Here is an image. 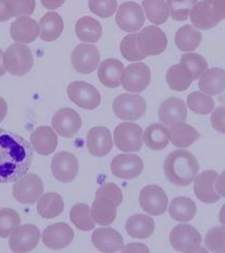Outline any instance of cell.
I'll return each mask as SVG.
<instances>
[{
    "mask_svg": "<svg viewBox=\"0 0 225 253\" xmlns=\"http://www.w3.org/2000/svg\"><path fill=\"white\" fill-rule=\"evenodd\" d=\"M43 184L41 178L30 173L24 175L16 182L13 188L14 197L22 204H33L43 193Z\"/></svg>",
    "mask_w": 225,
    "mask_h": 253,
    "instance_id": "11",
    "label": "cell"
},
{
    "mask_svg": "<svg viewBox=\"0 0 225 253\" xmlns=\"http://www.w3.org/2000/svg\"><path fill=\"white\" fill-rule=\"evenodd\" d=\"M96 195H106L113 199L118 206L123 201V194L122 190L112 183H108L99 187L96 191Z\"/></svg>",
    "mask_w": 225,
    "mask_h": 253,
    "instance_id": "48",
    "label": "cell"
},
{
    "mask_svg": "<svg viewBox=\"0 0 225 253\" xmlns=\"http://www.w3.org/2000/svg\"><path fill=\"white\" fill-rule=\"evenodd\" d=\"M190 19L197 29H212L225 19V0H202L191 10Z\"/></svg>",
    "mask_w": 225,
    "mask_h": 253,
    "instance_id": "3",
    "label": "cell"
},
{
    "mask_svg": "<svg viewBox=\"0 0 225 253\" xmlns=\"http://www.w3.org/2000/svg\"><path fill=\"white\" fill-rule=\"evenodd\" d=\"M159 118L165 126H171L187 120V108L182 99L170 97L162 103L159 109Z\"/></svg>",
    "mask_w": 225,
    "mask_h": 253,
    "instance_id": "24",
    "label": "cell"
},
{
    "mask_svg": "<svg viewBox=\"0 0 225 253\" xmlns=\"http://www.w3.org/2000/svg\"><path fill=\"white\" fill-rule=\"evenodd\" d=\"M122 253H149L148 247L142 243H130L123 247Z\"/></svg>",
    "mask_w": 225,
    "mask_h": 253,
    "instance_id": "50",
    "label": "cell"
},
{
    "mask_svg": "<svg viewBox=\"0 0 225 253\" xmlns=\"http://www.w3.org/2000/svg\"><path fill=\"white\" fill-rule=\"evenodd\" d=\"M125 227L126 232L132 238L146 239L153 234L155 224L151 217L140 213L130 216Z\"/></svg>",
    "mask_w": 225,
    "mask_h": 253,
    "instance_id": "30",
    "label": "cell"
},
{
    "mask_svg": "<svg viewBox=\"0 0 225 253\" xmlns=\"http://www.w3.org/2000/svg\"><path fill=\"white\" fill-rule=\"evenodd\" d=\"M71 102L85 110H94L100 106L101 96L98 90L84 81H73L67 88Z\"/></svg>",
    "mask_w": 225,
    "mask_h": 253,
    "instance_id": "8",
    "label": "cell"
},
{
    "mask_svg": "<svg viewBox=\"0 0 225 253\" xmlns=\"http://www.w3.org/2000/svg\"><path fill=\"white\" fill-rule=\"evenodd\" d=\"M111 171L115 177L124 180H131L138 177L143 171L144 163L136 154H120L112 160Z\"/></svg>",
    "mask_w": 225,
    "mask_h": 253,
    "instance_id": "15",
    "label": "cell"
},
{
    "mask_svg": "<svg viewBox=\"0 0 225 253\" xmlns=\"http://www.w3.org/2000/svg\"><path fill=\"white\" fill-rule=\"evenodd\" d=\"M180 63L185 65L190 71L194 80L201 77L208 67V63L204 57L194 53H187L182 55Z\"/></svg>",
    "mask_w": 225,
    "mask_h": 253,
    "instance_id": "43",
    "label": "cell"
},
{
    "mask_svg": "<svg viewBox=\"0 0 225 253\" xmlns=\"http://www.w3.org/2000/svg\"><path fill=\"white\" fill-rule=\"evenodd\" d=\"M40 231L33 224H25L16 227L12 231L9 246L14 253L29 252L38 244Z\"/></svg>",
    "mask_w": 225,
    "mask_h": 253,
    "instance_id": "13",
    "label": "cell"
},
{
    "mask_svg": "<svg viewBox=\"0 0 225 253\" xmlns=\"http://www.w3.org/2000/svg\"><path fill=\"white\" fill-rule=\"evenodd\" d=\"M211 123L217 132L225 134V105L215 108L211 116Z\"/></svg>",
    "mask_w": 225,
    "mask_h": 253,
    "instance_id": "49",
    "label": "cell"
},
{
    "mask_svg": "<svg viewBox=\"0 0 225 253\" xmlns=\"http://www.w3.org/2000/svg\"><path fill=\"white\" fill-rule=\"evenodd\" d=\"M4 66L11 75L22 76L33 66V54L29 47L21 43L10 45L3 55Z\"/></svg>",
    "mask_w": 225,
    "mask_h": 253,
    "instance_id": "4",
    "label": "cell"
},
{
    "mask_svg": "<svg viewBox=\"0 0 225 253\" xmlns=\"http://www.w3.org/2000/svg\"><path fill=\"white\" fill-rule=\"evenodd\" d=\"M71 221L80 230L90 231L95 227V222L90 214V207L84 203L73 205L69 212Z\"/></svg>",
    "mask_w": 225,
    "mask_h": 253,
    "instance_id": "39",
    "label": "cell"
},
{
    "mask_svg": "<svg viewBox=\"0 0 225 253\" xmlns=\"http://www.w3.org/2000/svg\"><path fill=\"white\" fill-rule=\"evenodd\" d=\"M40 38L51 42L58 39L64 29L62 17L56 12H48L39 21Z\"/></svg>",
    "mask_w": 225,
    "mask_h": 253,
    "instance_id": "34",
    "label": "cell"
},
{
    "mask_svg": "<svg viewBox=\"0 0 225 253\" xmlns=\"http://www.w3.org/2000/svg\"><path fill=\"white\" fill-rule=\"evenodd\" d=\"M166 79L170 88L177 92L187 90L194 80L190 71L182 63L170 67Z\"/></svg>",
    "mask_w": 225,
    "mask_h": 253,
    "instance_id": "32",
    "label": "cell"
},
{
    "mask_svg": "<svg viewBox=\"0 0 225 253\" xmlns=\"http://www.w3.org/2000/svg\"><path fill=\"white\" fill-rule=\"evenodd\" d=\"M65 1L66 0H41L43 7L49 10L58 9Z\"/></svg>",
    "mask_w": 225,
    "mask_h": 253,
    "instance_id": "52",
    "label": "cell"
},
{
    "mask_svg": "<svg viewBox=\"0 0 225 253\" xmlns=\"http://www.w3.org/2000/svg\"><path fill=\"white\" fill-rule=\"evenodd\" d=\"M90 11L101 18L113 15L117 9L116 0H89Z\"/></svg>",
    "mask_w": 225,
    "mask_h": 253,
    "instance_id": "46",
    "label": "cell"
},
{
    "mask_svg": "<svg viewBox=\"0 0 225 253\" xmlns=\"http://www.w3.org/2000/svg\"><path fill=\"white\" fill-rule=\"evenodd\" d=\"M117 203L106 195H96L92 206L91 216L94 222L103 226L112 224L116 217Z\"/></svg>",
    "mask_w": 225,
    "mask_h": 253,
    "instance_id": "22",
    "label": "cell"
},
{
    "mask_svg": "<svg viewBox=\"0 0 225 253\" xmlns=\"http://www.w3.org/2000/svg\"><path fill=\"white\" fill-rule=\"evenodd\" d=\"M199 169L195 156L187 150L171 152L164 162V172L168 181L177 186L190 185Z\"/></svg>",
    "mask_w": 225,
    "mask_h": 253,
    "instance_id": "2",
    "label": "cell"
},
{
    "mask_svg": "<svg viewBox=\"0 0 225 253\" xmlns=\"http://www.w3.org/2000/svg\"><path fill=\"white\" fill-rule=\"evenodd\" d=\"M7 4L12 17L31 15L36 7L35 0H7Z\"/></svg>",
    "mask_w": 225,
    "mask_h": 253,
    "instance_id": "47",
    "label": "cell"
},
{
    "mask_svg": "<svg viewBox=\"0 0 225 253\" xmlns=\"http://www.w3.org/2000/svg\"><path fill=\"white\" fill-rule=\"evenodd\" d=\"M167 2L171 17L176 21H184L188 19L197 0H167Z\"/></svg>",
    "mask_w": 225,
    "mask_h": 253,
    "instance_id": "42",
    "label": "cell"
},
{
    "mask_svg": "<svg viewBox=\"0 0 225 253\" xmlns=\"http://www.w3.org/2000/svg\"><path fill=\"white\" fill-rule=\"evenodd\" d=\"M142 129L139 125L123 122L114 131V141L116 147L122 152H136L142 146Z\"/></svg>",
    "mask_w": 225,
    "mask_h": 253,
    "instance_id": "9",
    "label": "cell"
},
{
    "mask_svg": "<svg viewBox=\"0 0 225 253\" xmlns=\"http://www.w3.org/2000/svg\"><path fill=\"white\" fill-rule=\"evenodd\" d=\"M142 7L147 19L155 25L165 23L169 17V6L165 0H143Z\"/></svg>",
    "mask_w": 225,
    "mask_h": 253,
    "instance_id": "38",
    "label": "cell"
},
{
    "mask_svg": "<svg viewBox=\"0 0 225 253\" xmlns=\"http://www.w3.org/2000/svg\"><path fill=\"white\" fill-rule=\"evenodd\" d=\"M219 221L221 224L225 226V204L223 205L221 208L220 211H219Z\"/></svg>",
    "mask_w": 225,
    "mask_h": 253,
    "instance_id": "56",
    "label": "cell"
},
{
    "mask_svg": "<svg viewBox=\"0 0 225 253\" xmlns=\"http://www.w3.org/2000/svg\"><path fill=\"white\" fill-rule=\"evenodd\" d=\"M123 63L117 59L109 58L103 61L99 67V80L104 86L115 88L121 84Z\"/></svg>",
    "mask_w": 225,
    "mask_h": 253,
    "instance_id": "26",
    "label": "cell"
},
{
    "mask_svg": "<svg viewBox=\"0 0 225 253\" xmlns=\"http://www.w3.org/2000/svg\"><path fill=\"white\" fill-rule=\"evenodd\" d=\"M187 104L192 112L199 115L209 114L215 106L212 98L199 92L189 94L187 98Z\"/></svg>",
    "mask_w": 225,
    "mask_h": 253,
    "instance_id": "40",
    "label": "cell"
},
{
    "mask_svg": "<svg viewBox=\"0 0 225 253\" xmlns=\"http://www.w3.org/2000/svg\"><path fill=\"white\" fill-rule=\"evenodd\" d=\"M113 146L112 134L106 126H96L89 130L87 135V148L96 157H104Z\"/></svg>",
    "mask_w": 225,
    "mask_h": 253,
    "instance_id": "20",
    "label": "cell"
},
{
    "mask_svg": "<svg viewBox=\"0 0 225 253\" xmlns=\"http://www.w3.org/2000/svg\"><path fill=\"white\" fill-rule=\"evenodd\" d=\"M53 128L61 136L73 137L82 126V118L78 113L70 108L60 109L53 117Z\"/></svg>",
    "mask_w": 225,
    "mask_h": 253,
    "instance_id": "18",
    "label": "cell"
},
{
    "mask_svg": "<svg viewBox=\"0 0 225 253\" xmlns=\"http://www.w3.org/2000/svg\"><path fill=\"white\" fill-rule=\"evenodd\" d=\"M139 201L140 207L145 212L158 216L165 213L167 208L168 197L159 186L149 185L142 188Z\"/></svg>",
    "mask_w": 225,
    "mask_h": 253,
    "instance_id": "10",
    "label": "cell"
},
{
    "mask_svg": "<svg viewBox=\"0 0 225 253\" xmlns=\"http://www.w3.org/2000/svg\"><path fill=\"white\" fill-rule=\"evenodd\" d=\"M223 252L225 253V247L224 251H223Z\"/></svg>",
    "mask_w": 225,
    "mask_h": 253,
    "instance_id": "57",
    "label": "cell"
},
{
    "mask_svg": "<svg viewBox=\"0 0 225 253\" xmlns=\"http://www.w3.org/2000/svg\"><path fill=\"white\" fill-rule=\"evenodd\" d=\"M146 108L145 99L139 95L124 93L116 97L113 102L114 114L123 120H139L145 114Z\"/></svg>",
    "mask_w": 225,
    "mask_h": 253,
    "instance_id": "7",
    "label": "cell"
},
{
    "mask_svg": "<svg viewBox=\"0 0 225 253\" xmlns=\"http://www.w3.org/2000/svg\"><path fill=\"white\" fill-rule=\"evenodd\" d=\"M202 35L191 25L183 26L178 30L175 37V44L182 51H192L200 44Z\"/></svg>",
    "mask_w": 225,
    "mask_h": 253,
    "instance_id": "36",
    "label": "cell"
},
{
    "mask_svg": "<svg viewBox=\"0 0 225 253\" xmlns=\"http://www.w3.org/2000/svg\"><path fill=\"white\" fill-rule=\"evenodd\" d=\"M31 142L35 151L40 155L53 153L58 144L57 134L49 126H40L31 134Z\"/></svg>",
    "mask_w": 225,
    "mask_h": 253,
    "instance_id": "25",
    "label": "cell"
},
{
    "mask_svg": "<svg viewBox=\"0 0 225 253\" xmlns=\"http://www.w3.org/2000/svg\"><path fill=\"white\" fill-rule=\"evenodd\" d=\"M33 158V149L27 140L0 127V183H13L25 175Z\"/></svg>",
    "mask_w": 225,
    "mask_h": 253,
    "instance_id": "1",
    "label": "cell"
},
{
    "mask_svg": "<svg viewBox=\"0 0 225 253\" xmlns=\"http://www.w3.org/2000/svg\"><path fill=\"white\" fill-rule=\"evenodd\" d=\"M169 131L172 144L179 148L188 147L200 137V134L195 128L184 122L172 124Z\"/></svg>",
    "mask_w": 225,
    "mask_h": 253,
    "instance_id": "29",
    "label": "cell"
},
{
    "mask_svg": "<svg viewBox=\"0 0 225 253\" xmlns=\"http://www.w3.org/2000/svg\"><path fill=\"white\" fill-rule=\"evenodd\" d=\"M199 88L202 92L211 96L221 94L225 89V71L222 68L213 67L201 75Z\"/></svg>",
    "mask_w": 225,
    "mask_h": 253,
    "instance_id": "28",
    "label": "cell"
},
{
    "mask_svg": "<svg viewBox=\"0 0 225 253\" xmlns=\"http://www.w3.org/2000/svg\"><path fill=\"white\" fill-rule=\"evenodd\" d=\"M116 22L122 31L133 33L141 29L145 22V17L139 4L132 1L125 2L118 8Z\"/></svg>",
    "mask_w": 225,
    "mask_h": 253,
    "instance_id": "16",
    "label": "cell"
},
{
    "mask_svg": "<svg viewBox=\"0 0 225 253\" xmlns=\"http://www.w3.org/2000/svg\"><path fill=\"white\" fill-rule=\"evenodd\" d=\"M75 31L77 37L81 41L95 43L100 39L102 28L97 20L86 16L77 21Z\"/></svg>",
    "mask_w": 225,
    "mask_h": 253,
    "instance_id": "37",
    "label": "cell"
},
{
    "mask_svg": "<svg viewBox=\"0 0 225 253\" xmlns=\"http://www.w3.org/2000/svg\"><path fill=\"white\" fill-rule=\"evenodd\" d=\"M79 170V162L76 156L69 152H57L51 161L53 177L61 183H70L76 178Z\"/></svg>",
    "mask_w": 225,
    "mask_h": 253,
    "instance_id": "14",
    "label": "cell"
},
{
    "mask_svg": "<svg viewBox=\"0 0 225 253\" xmlns=\"http://www.w3.org/2000/svg\"><path fill=\"white\" fill-rule=\"evenodd\" d=\"M72 228L65 223H57L49 225L43 231V244L53 250H59L68 246L74 238Z\"/></svg>",
    "mask_w": 225,
    "mask_h": 253,
    "instance_id": "19",
    "label": "cell"
},
{
    "mask_svg": "<svg viewBox=\"0 0 225 253\" xmlns=\"http://www.w3.org/2000/svg\"><path fill=\"white\" fill-rule=\"evenodd\" d=\"M151 80V71L144 63H132L124 69L121 83L128 92L139 93L147 88Z\"/></svg>",
    "mask_w": 225,
    "mask_h": 253,
    "instance_id": "12",
    "label": "cell"
},
{
    "mask_svg": "<svg viewBox=\"0 0 225 253\" xmlns=\"http://www.w3.org/2000/svg\"><path fill=\"white\" fill-rule=\"evenodd\" d=\"M196 205L190 198L177 197L172 200L169 208L170 216L180 222H188L195 217Z\"/></svg>",
    "mask_w": 225,
    "mask_h": 253,
    "instance_id": "31",
    "label": "cell"
},
{
    "mask_svg": "<svg viewBox=\"0 0 225 253\" xmlns=\"http://www.w3.org/2000/svg\"><path fill=\"white\" fill-rule=\"evenodd\" d=\"M142 138L144 143L150 149L163 150L169 144V129L159 123L151 124L144 130Z\"/></svg>",
    "mask_w": 225,
    "mask_h": 253,
    "instance_id": "33",
    "label": "cell"
},
{
    "mask_svg": "<svg viewBox=\"0 0 225 253\" xmlns=\"http://www.w3.org/2000/svg\"><path fill=\"white\" fill-rule=\"evenodd\" d=\"M202 237L199 231L189 224L176 225L170 234V242L175 250L191 253L199 252Z\"/></svg>",
    "mask_w": 225,
    "mask_h": 253,
    "instance_id": "6",
    "label": "cell"
},
{
    "mask_svg": "<svg viewBox=\"0 0 225 253\" xmlns=\"http://www.w3.org/2000/svg\"><path fill=\"white\" fill-rule=\"evenodd\" d=\"M64 210V201L56 193L45 194L39 200L37 211L43 218L53 219L59 216Z\"/></svg>",
    "mask_w": 225,
    "mask_h": 253,
    "instance_id": "35",
    "label": "cell"
},
{
    "mask_svg": "<svg viewBox=\"0 0 225 253\" xmlns=\"http://www.w3.org/2000/svg\"><path fill=\"white\" fill-rule=\"evenodd\" d=\"M136 35L138 49L146 57L161 54L167 48V36L159 27L148 26Z\"/></svg>",
    "mask_w": 225,
    "mask_h": 253,
    "instance_id": "5",
    "label": "cell"
},
{
    "mask_svg": "<svg viewBox=\"0 0 225 253\" xmlns=\"http://www.w3.org/2000/svg\"><path fill=\"white\" fill-rule=\"evenodd\" d=\"M8 107L7 102L3 98L0 97V123L5 118L7 114Z\"/></svg>",
    "mask_w": 225,
    "mask_h": 253,
    "instance_id": "54",
    "label": "cell"
},
{
    "mask_svg": "<svg viewBox=\"0 0 225 253\" xmlns=\"http://www.w3.org/2000/svg\"><path fill=\"white\" fill-rule=\"evenodd\" d=\"M207 248L214 253H222L225 247V227L211 228L205 239Z\"/></svg>",
    "mask_w": 225,
    "mask_h": 253,
    "instance_id": "45",
    "label": "cell"
},
{
    "mask_svg": "<svg viewBox=\"0 0 225 253\" xmlns=\"http://www.w3.org/2000/svg\"><path fill=\"white\" fill-rule=\"evenodd\" d=\"M218 173L213 170H207L199 174L194 181L193 189L195 195L202 203H215L220 199L215 189V183Z\"/></svg>",
    "mask_w": 225,
    "mask_h": 253,
    "instance_id": "23",
    "label": "cell"
},
{
    "mask_svg": "<svg viewBox=\"0 0 225 253\" xmlns=\"http://www.w3.org/2000/svg\"><path fill=\"white\" fill-rule=\"evenodd\" d=\"M100 60L98 49L94 45H77L71 54V63L75 70L82 74L94 72Z\"/></svg>",
    "mask_w": 225,
    "mask_h": 253,
    "instance_id": "17",
    "label": "cell"
},
{
    "mask_svg": "<svg viewBox=\"0 0 225 253\" xmlns=\"http://www.w3.org/2000/svg\"><path fill=\"white\" fill-rule=\"evenodd\" d=\"M92 241L94 247L103 253H114L124 247L122 235L112 227H100L92 233Z\"/></svg>",
    "mask_w": 225,
    "mask_h": 253,
    "instance_id": "21",
    "label": "cell"
},
{
    "mask_svg": "<svg viewBox=\"0 0 225 253\" xmlns=\"http://www.w3.org/2000/svg\"><path fill=\"white\" fill-rule=\"evenodd\" d=\"M21 223V217L14 209H0V237L7 238L12 231Z\"/></svg>",
    "mask_w": 225,
    "mask_h": 253,
    "instance_id": "41",
    "label": "cell"
},
{
    "mask_svg": "<svg viewBox=\"0 0 225 253\" xmlns=\"http://www.w3.org/2000/svg\"><path fill=\"white\" fill-rule=\"evenodd\" d=\"M12 16L8 7L7 0H0V22L11 19Z\"/></svg>",
    "mask_w": 225,
    "mask_h": 253,
    "instance_id": "51",
    "label": "cell"
},
{
    "mask_svg": "<svg viewBox=\"0 0 225 253\" xmlns=\"http://www.w3.org/2000/svg\"><path fill=\"white\" fill-rule=\"evenodd\" d=\"M3 51L0 49V77L5 74L6 69L3 63Z\"/></svg>",
    "mask_w": 225,
    "mask_h": 253,
    "instance_id": "55",
    "label": "cell"
},
{
    "mask_svg": "<svg viewBox=\"0 0 225 253\" xmlns=\"http://www.w3.org/2000/svg\"><path fill=\"white\" fill-rule=\"evenodd\" d=\"M216 191L221 197H225V171H223L216 179V184L215 185Z\"/></svg>",
    "mask_w": 225,
    "mask_h": 253,
    "instance_id": "53",
    "label": "cell"
},
{
    "mask_svg": "<svg viewBox=\"0 0 225 253\" xmlns=\"http://www.w3.org/2000/svg\"><path fill=\"white\" fill-rule=\"evenodd\" d=\"M40 33V27L35 20L27 17L18 18L11 25L12 39L17 42H33Z\"/></svg>",
    "mask_w": 225,
    "mask_h": 253,
    "instance_id": "27",
    "label": "cell"
},
{
    "mask_svg": "<svg viewBox=\"0 0 225 253\" xmlns=\"http://www.w3.org/2000/svg\"><path fill=\"white\" fill-rule=\"evenodd\" d=\"M136 36V33L126 35L120 43V53L126 60L137 61L142 60L146 57L138 49Z\"/></svg>",
    "mask_w": 225,
    "mask_h": 253,
    "instance_id": "44",
    "label": "cell"
}]
</instances>
